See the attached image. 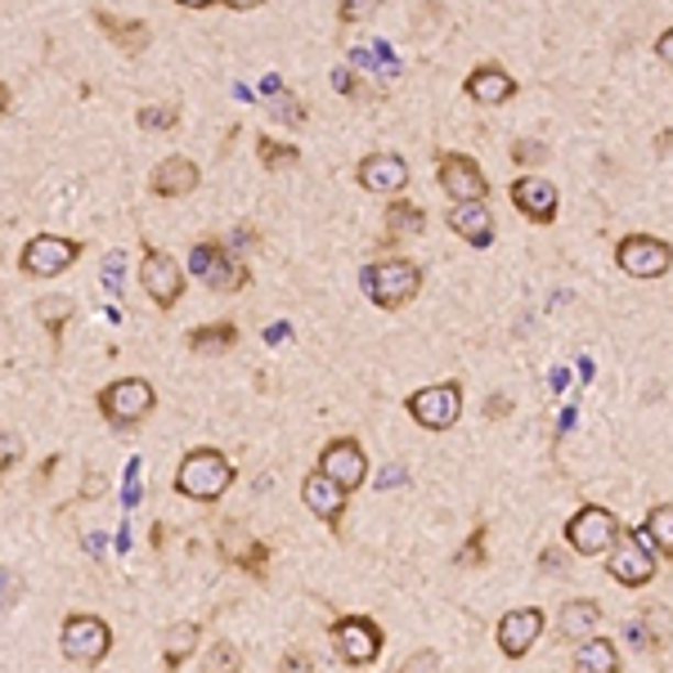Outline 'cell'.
<instances>
[{"label":"cell","mask_w":673,"mask_h":673,"mask_svg":"<svg viewBox=\"0 0 673 673\" xmlns=\"http://www.w3.org/2000/svg\"><path fill=\"white\" fill-rule=\"evenodd\" d=\"M189 269L202 278L211 293H239V288H247V265L230 247H224V243H216V239H207V243L194 247Z\"/></svg>","instance_id":"3"},{"label":"cell","mask_w":673,"mask_h":673,"mask_svg":"<svg viewBox=\"0 0 673 673\" xmlns=\"http://www.w3.org/2000/svg\"><path fill=\"white\" fill-rule=\"evenodd\" d=\"M234 485V463L220 454V449H189L180 472H176V489L194 503H216L224 489Z\"/></svg>","instance_id":"1"},{"label":"cell","mask_w":673,"mask_h":673,"mask_svg":"<svg viewBox=\"0 0 673 673\" xmlns=\"http://www.w3.org/2000/svg\"><path fill=\"white\" fill-rule=\"evenodd\" d=\"M463 90H467L476 103H489V108H494V103H508V99L517 95V81H512L508 73H503L498 64H485V68H476V73L467 77Z\"/></svg>","instance_id":"23"},{"label":"cell","mask_w":673,"mask_h":673,"mask_svg":"<svg viewBox=\"0 0 673 673\" xmlns=\"http://www.w3.org/2000/svg\"><path fill=\"white\" fill-rule=\"evenodd\" d=\"M512 202H517V211H521L526 220H534V224L556 220V189H552L543 176H521V180L512 185Z\"/></svg>","instance_id":"20"},{"label":"cell","mask_w":673,"mask_h":673,"mask_svg":"<svg viewBox=\"0 0 673 673\" xmlns=\"http://www.w3.org/2000/svg\"><path fill=\"white\" fill-rule=\"evenodd\" d=\"M157 396H153V386L144 377H122V382H112L99 390V409L108 422H118V427H135L153 413Z\"/></svg>","instance_id":"4"},{"label":"cell","mask_w":673,"mask_h":673,"mask_svg":"<svg viewBox=\"0 0 673 673\" xmlns=\"http://www.w3.org/2000/svg\"><path fill=\"white\" fill-rule=\"evenodd\" d=\"M409 413L418 418V427L427 431H449L463 413V390L454 382H440V386H422L418 396L409 400Z\"/></svg>","instance_id":"9"},{"label":"cell","mask_w":673,"mask_h":673,"mask_svg":"<svg viewBox=\"0 0 673 673\" xmlns=\"http://www.w3.org/2000/svg\"><path fill=\"white\" fill-rule=\"evenodd\" d=\"M427 664H435V655H431V651H427V655H413V660H409V669H427Z\"/></svg>","instance_id":"53"},{"label":"cell","mask_w":673,"mask_h":673,"mask_svg":"<svg viewBox=\"0 0 673 673\" xmlns=\"http://www.w3.org/2000/svg\"><path fill=\"white\" fill-rule=\"evenodd\" d=\"M400 481H409V472H405V467H386V476H382V489H396Z\"/></svg>","instance_id":"44"},{"label":"cell","mask_w":673,"mask_h":673,"mask_svg":"<svg viewBox=\"0 0 673 673\" xmlns=\"http://www.w3.org/2000/svg\"><path fill=\"white\" fill-rule=\"evenodd\" d=\"M176 5H185V10H207V5H216V0H176Z\"/></svg>","instance_id":"51"},{"label":"cell","mask_w":673,"mask_h":673,"mask_svg":"<svg viewBox=\"0 0 673 673\" xmlns=\"http://www.w3.org/2000/svg\"><path fill=\"white\" fill-rule=\"evenodd\" d=\"M59 647L73 664H99L112 647V629L99 620V615H73L59 633Z\"/></svg>","instance_id":"6"},{"label":"cell","mask_w":673,"mask_h":673,"mask_svg":"<svg viewBox=\"0 0 673 673\" xmlns=\"http://www.w3.org/2000/svg\"><path fill=\"white\" fill-rule=\"evenodd\" d=\"M81 256V243L77 239H59V234H36L27 239L19 265L27 278H49V274H64L73 261Z\"/></svg>","instance_id":"8"},{"label":"cell","mask_w":673,"mask_h":673,"mask_svg":"<svg viewBox=\"0 0 673 673\" xmlns=\"http://www.w3.org/2000/svg\"><path fill=\"white\" fill-rule=\"evenodd\" d=\"M377 5H382V0H342V5H336V14H342V23H364Z\"/></svg>","instance_id":"34"},{"label":"cell","mask_w":673,"mask_h":673,"mask_svg":"<svg viewBox=\"0 0 673 673\" xmlns=\"http://www.w3.org/2000/svg\"><path fill=\"white\" fill-rule=\"evenodd\" d=\"M543 633V610L526 606V610H512V615H503V625H498V651L508 655V660H521Z\"/></svg>","instance_id":"15"},{"label":"cell","mask_w":673,"mask_h":673,"mask_svg":"<svg viewBox=\"0 0 673 673\" xmlns=\"http://www.w3.org/2000/svg\"><path fill=\"white\" fill-rule=\"evenodd\" d=\"M211 669H239V651L230 647V642H220L216 651H211V660H207Z\"/></svg>","instance_id":"40"},{"label":"cell","mask_w":673,"mask_h":673,"mask_svg":"<svg viewBox=\"0 0 673 673\" xmlns=\"http://www.w3.org/2000/svg\"><path fill=\"white\" fill-rule=\"evenodd\" d=\"M256 157H261V166H269V172H284V166H297V144H278V140H269V135H261L256 140Z\"/></svg>","instance_id":"31"},{"label":"cell","mask_w":673,"mask_h":673,"mask_svg":"<svg viewBox=\"0 0 673 673\" xmlns=\"http://www.w3.org/2000/svg\"><path fill=\"white\" fill-rule=\"evenodd\" d=\"M23 459V440L19 435H0V472H10Z\"/></svg>","instance_id":"37"},{"label":"cell","mask_w":673,"mask_h":673,"mask_svg":"<svg viewBox=\"0 0 673 673\" xmlns=\"http://www.w3.org/2000/svg\"><path fill=\"white\" fill-rule=\"evenodd\" d=\"M332 86H336V90H346L351 99H368V90H364V81H360L355 73H346V68H336V73H332Z\"/></svg>","instance_id":"38"},{"label":"cell","mask_w":673,"mask_h":673,"mask_svg":"<svg viewBox=\"0 0 673 673\" xmlns=\"http://www.w3.org/2000/svg\"><path fill=\"white\" fill-rule=\"evenodd\" d=\"M86 552H90V556H99V552H103V539H99V534H90V539H86Z\"/></svg>","instance_id":"52"},{"label":"cell","mask_w":673,"mask_h":673,"mask_svg":"<svg viewBox=\"0 0 673 673\" xmlns=\"http://www.w3.org/2000/svg\"><path fill=\"white\" fill-rule=\"evenodd\" d=\"M269 99H278V118H284V122H301V118H306V108L293 103L288 90H278V95H269Z\"/></svg>","instance_id":"39"},{"label":"cell","mask_w":673,"mask_h":673,"mask_svg":"<svg viewBox=\"0 0 673 673\" xmlns=\"http://www.w3.org/2000/svg\"><path fill=\"white\" fill-rule=\"evenodd\" d=\"M597 620H602L597 602H566V606H561L556 629H561V638H566V642H584V638L597 633Z\"/></svg>","instance_id":"24"},{"label":"cell","mask_w":673,"mask_h":673,"mask_svg":"<svg viewBox=\"0 0 673 673\" xmlns=\"http://www.w3.org/2000/svg\"><path fill=\"white\" fill-rule=\"evenodd\" d=\"M194 647H198V625H176L172 633H166V647H162V660L166 664H185L189 655H194Z\"/></svg>","instance_id":"29"},{"label":"cell","mask_w":673,"mask_h":673,"mask_svg":"<svg viewBox=\"0 0 673 673\" xmlns=\"http://www.w3.org/2000/svg\"><path fill=\"white\" fill-rule=\"evenodd\" d=\"M360 185L368 194H400L409 185V166L396 153H368L360 162Z\"/></svg>","instance_id":"16"},{"label":"cell","mask_w":673,"mask_h":673,"mask_svg":"<svg viewBox=\"0 0 673 673\" xmlns=\"http://www.w3.org/2000/svg\"><path fill=\"white\" fill-rule=\"evenodd\" d=\"M180 122V103H148L140 108V131H172Z\"/></svg>","instance_id":"32"},{"label":"cell","mask_w":673,"mask_h":673,"mask_svg":"<svg viewBox=\"0 0 673 673\" xmlns=\"http://www.w3.org/2000/svg\"><path fill=\"white\" fill-rule=\"evenodd\" d=\"M332 647L346 664H373L382 655V629L368 615H346V620L332 625Z\"/></svg>","instance_id":"10"},{"label":"cell","mask_w":673,"mask_h":673,"mask_svg":"<svg viewBox=\"0 0 673 673\" xmlns=\"http://www.w3.org/2000/svg\"><path fill=\"white\" fill-rule=\"evenodd\" d=\"M435 180L454 202H485V194H489L485 172L467 153H440L435 157Z\"/></svg>","instance_id":"5"},{"label":"cell","mask_w":673,"mask_h":673,"mask_svg":"<svg viewBox=\"0 0 673 673\" xmlns=\"http://www.w3.org/2000/svg\"><path fill=\"white\" fill-rule=\"evenodd\" d=\"M95 23H99V32L118 45L122 54H144L148 45H153V32H148V23H140V19H118V14H108V10H95Z\"/></svg>","instance_id":"21"},{"label":"cell","mask_w":673,"mask_h":673,"mask_svg":"<svg viewBox=\"0 0 673 673\" xmlns=\"http://www.w3.org/2000/svg\"><path fill=\"white\" fill-rule=\"evenodd\" d=\"M575 669L615 673V669H620V651H615V642H606V638H584V647H580V655H575Z\"/></svg>","instance_id":"26"},{"label":"cell","mask_w":673,"mask_h":673,"mask_svg":"<svg viewBox=\"0 0 673 673\" xmlns=\"http://www.w3.org/2000/svg\"><path fill=\"white\" fill-rule=\"evenodd\" d=\"M422 288V269L413 261H382L364 269V293L377 310H400L418 297Z\"/></svg>","instance_id":"2"},{"label":"cell","mask_w":673,"mask_h":673,"mask_svg":"<svg viewBox=\"0 0 673 673\" xmlns=\"http://www.w3.org/2000/svg\"><path fill=\"white\" fill-rule=\"evenodd\" d=\"M220 552H224V561H234V566H243L247 575H265L269 571V552H265V543H256L243 526H224V534H220Z\"/></svg>","instance_id":"19"},{"label":"cell","mask_w":673,"mask_h":673,"mask_svg":"<svg viewBox=\"0 0 673 673\" xmlns=\"http://www.w3.org/2000/svg\"><path fill=\"white\" fill-rule=\"evenodd\" d=\"M642 539L651 543V552H655V556H669V552H673V508H669V503H660V508L647 517Z\"/></svg>","instance_id":"28"},{"label":"cell","mask_w":673,"mask_h":673,"mask_svg":"<svg viewBox=\"0 0 673 673\" xmlns=\"http://www.w3.org/2000/svg\"><path fill=\"white\" fill-rule=\"evenodd\" d=\"M301 498H306V508L319 521H328V526H336V521H342V512H346V489L336 485V481H328L323 472H310L301 481Z\"/></svg>","instance_id":"17"},{"label":"cell","mask_w":673,"mask_h":673,"mask_svg":"<svg viewBox=\"0 0 673 673\" xmlns=\"http://www.w3.org/2000/svg\"><path fill=\"white\" fill-rule=\"evenodd\" d=\"M19 597H23V580H19L14 571H0V610L14 606Z\"/></svg>","instance_id":"36"},{"label":"cell","mask_w":673,"mask_h":673,"mask_svg":"<svg viewBox=\"0 0 673 673\" xmlns=\"http://www.w3.org/2000/svg\"><path fill=\"white\" fill-rule=\"evenodd\" d=\"M126 503H140V463H131L126 472Z\"/></svg>","instance_id":"42"},{"label":"cell","mask_w":673,"mask_h":673,"mask_svg":"<svg viewBox=\"0 0 673 673\" xmlns=\"http://www.w3.org/2000/svg\"><path fill=\"white\" fill-rule=\"evenodd\" d=\"M615 261H620V269L633 274V278H660L669 269V243L651 239V234H629L620 247H615Z\"/></svg>","instance_id":"14"},{"label":"cell","mask_w":673,"mask_h":673,"mask_svg":"<svg viewBox=\"0 0 673 673\" xmlns=\"http://www.w3.org/2000/svg\"><path fill=\"white\" fill-rule=\"evenodd\" d=\"M234 342H239V328L234 323H207V328H194L189 332V351H202V355L234 351Z\"/></svg>","instance_id":"27"},{"label":"cell","mask_w":673,"mask_h":673,"mask_svg":"<svg viewBox=\"0 0 673 673\" xmlns=\"http://www.w3.org/2000/svg\"><path fill=\"white\" fill-rule=\"evenodd\" d=\"M140 284H144V293L153 297L157 310H172L180 301V293H185V269L176 265V256L148 247L144 261H140Z\"/></svg>","instance_id":"7"},{"label":"cell","mask_w":673,"mask_h":673,"mask_svg":"<svg viewBox=\"0 0 673 673\" xmlns=\"http://www.w3.org/2000/svg\"><path fill=\"white\" fill-rule=\"evenodd\" d=\"M606 552H610V561H606L610 580H620L625 588H642L655 580V552H647L633 534H615V543Z\"/></svg>","instance_id":"11"},{"label":"cell","mask_w":673,"mask_h":673,"mask_svg":"<svg viewBox=\"0 0 673 673\" xmlns=\"http://www.w3.org/2000/svg\"><path fill=\"white\" fill-rule=\"evenodd\" d=\"M5 112H10V86L0 81V118H5Z\"/></svg>","instance_id":"50"},{"label":"cell","mask_w":673,"mask_h":673,"mask_svg":"<svg viewBox=\"0 0 673 673\" xmlns=\"http://www.w3.org/2000/svg\"><path fill=\"white\" fill-rule=\"evenodd\" d=\"M373 59H368V49H351V68H368Z\"/></svg>","instance_id":"47"},{"label":"cell","mask_w":673,"mask_h":673,"mask_svg":"<svg viewBox=\"0 0 673 673\" xmlns=\"http://www.w3.org/2000/svg\"><path fill=\"white\" fill-rule=\"evenodd\" d=\"M481 561H485V530L476 526V534H472L467 548L459 552V566H481Z\"/></svg>","instance_id":"35"},{"label":"cell","mask_w":673,"mask_h":673,"mask_svg":"<svg viewBox=\"0 0 673 673\" xmlns=\"http://www.w3.org/2000/svg\"><path fill=\"white\" fill-rule=\"evenodd\" d=\"M422 224H427V216H422L418 202H409V198H405V202H390V207H386V234H390L386 243H396L400 234H405V239H418Z\"/></svg>","instance_id":"25"},{"label":"cell","mask_w":673,"mask_h":673,"mask_svg":"<svg viewBox=\"0 0 673 673\" xmlns=\"http://www.w3.org/2000/svg\"><path fill=\"white\" fill-rule=\"evenodd\" d=\"M198 166L189 162V157H162L157 166H153V180H148V189L157 194V198H185V194H194L198 189Z\"/></svg>","instance_id":"18"},{"label":"cell","mask_w":673,"mask_h":673,"mask_svg":"<svg viewBox=\"0 0 673 673\" xmlns=\"http://www.w3.org/2000/svg\"><path fill=\"white\" fill-rule=\"evenodd\" d=\"M655 49H660V59H664V64H669V54H673V36H669V32H664V36H660V45H655Z\"/></svg>","instance_id":"48"},{"label":"cell","mask_w":673,"mask_h":673,"mask_svg":"<svg viewBox=\"0 0 673 673\" xmlns=\"http://www.w3.org/2000/svg\"><path fill=\"white\" fill-rule=\"evenodd\" d=\"M224 5H230V10H261L265 0H224Z\"/></svg>","instance_id":"46"},{"label":"cell","mask_w":673,"mask_h":673,"mask_svg":"<svg viewBox=\"0 0 673 673\" xmlns=\"http://www.w3.org/2000/svg\"><path fill=\"white\" fill-rule=\"evenodd\" d=\"M512 162H521V166H543V162H548V144H539V140H517V144H512Z\"/></svg>","instance_id":"33"},{"label":"cell","mask_w":673,"mask_h":673,"mask_svg":"<svg viewBox=\"0 0 673 673\" xmlns=\"http://www.w3.org/2000/svg\"><path fill=\"white\" fill-rule=\"evenodd\" d=\"M319 472L351 494V489H360L368 481V454L360 449V440L342 435V440H332L323 454H319Z\"/></svg>","instance_id":"12"},{"label":"cell","mask_w":673,"mask_h":673,"mask_svg":"<svg viewBox=\"0 0 673 673\" xmlns=\"http://www.w3.org/2000/svg\"><path fill=\"white\" fill-rule=\"evenodd\" d=\"M615 534H620V521H615V512H606V508H580V512L571 517V526H566L571 548L584 552V556L606 552V548L615 543Z\"/></svg>","instance_id":"13"},{"label":"cell","mask_w":673,"mask_h":673,"mask_svg":"<svg viewBox=\"0 0 673 673\" xmlns=\"http://www.w3.org/2000/svg\"><path fill=\"white\" fill-rule=\"evenodd\" d=\"M265 336H269V342H284V336H288V323H274Z\"/></svg>","instance_id":"49"},{"label":"cell","mask_w":673,"mask_h":673,"mask_svg":"<svg viewBox=\"0 0 673 673\" xmlns=\"http://www.w3.org/2000/svg\"><path fill=\"white\" fill-rule=\"evenodd\" d=\"M449 230H454L459 239H467L472 247H489L494 243V216L485 202H459L454 211H449Z\"/></svg>","instance_id":"22"},{"label":"cell","mask_w":673,"mask_h":673,"mask_svg":"<svg viewBox=\"0 0 673 673\" xmlns=\"http://www.w3.org/2000/svg\"><path fill=\"white\" fill-rule=\"evenodd\" d=\"M252 243H256V234H252V230H239L224 247H230V252H243V247H252Z\"/></svg>","instance_id":"45"},{"label":"cell","mask_w":673,"mask_h":673,"mask_svg":"<svg viewBox=\"0 0 673 673\" xmlns=\"http://www.w3.org/2000/svg\"><path fill=\"white\" fill-rule=\"evenodd\" d=\"M36 315H41V323L49 328L54 342H64V323L73 319V301H68V297H45V301H36Z\"/></svg>","instance_id":"30"},{"label":"cell","mask_w":673,"mask_h":673,"mask_svg":"<svg viewBox=\"0 0 673 673\" xmlns=\"http://www.w3.org/2000/svg\"><path fill=\"white\" fill-rule=\"evenodd\" d=\"M103 284H108V288H122V252H112V256L103 261Z\"/></svg>","instance_id":"41"},{"label":"cell","mask_w":673,"mask_h":673,"mask_svg":"<svg viewBox=\"0 0 673 673\" xmlns=\"http://www.w3.org/2000/svg\"><path fill=\"white\" fill-rule=\"evenodd\" d=\"M103 489H108V481L95 472V476H86V489H81V494H86V498H103Z\"/></svg>","instance_id":"43"}]
</instances>
